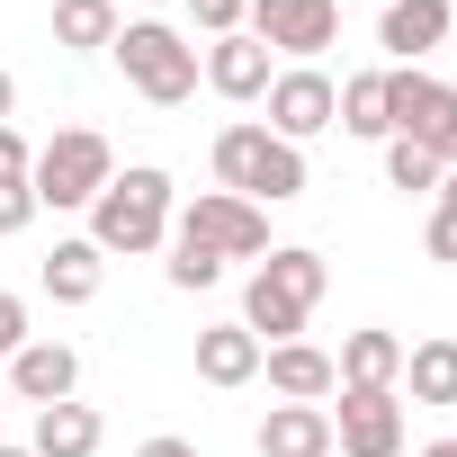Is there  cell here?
Listing matches in <instances>:
<instances>
[{"label":"cell","mask_w":457,"mask_h":457,"mask_svg":"<svg viewBox=\"0 0 457 457\" xmlns=\"http://www.w3.org/2000/svg\"><path fill=\"white\" fill-rule=\"evenodd\" d=\"M421 457H457V430H448V439H430V448H421Z\"/></svg>","instance_id":"1f68e13d"},{"label":"cell","mask_w":457,"mask_h":457,"mask_svg":"<svg viewBox=\"0 0 457 457\" xmlns=\"http://www.w3.org/2000/svg\"><path fill=\"white\" fill-rule=\"evenodd\" d=\"M37 287H46L54 305H99V287H108V252H99L90 234H72V243H54V252H46Z\"/></svg>","instance_id":"5bb4252c"},{"label":"cell","mask_w":457,"mask_h":457,"mask_svg":"<svg viewBox=\"0 0 457 457\" xmlns=\"http://www.w3.org/2000/svg\"><path fill=\"white\" fill-rule=\"evenodd\" d=\"M421 252H430L439 270H457V206H448V197H430V224H421Z\"/></svg>","instance_id":"484cf974"},{"label":"cell","mask_w":457,"mask_h":457,"mask_svg":"<svg viewBox=\"0 0 457 457\" xmlns=\"http://www.w3.org/2000/svg\"><path fill=\"white\" fill-rule=\"evenodd\" d=\"M448 0H386V10H377V46L395 54V63H421L430 46H448Z\"/></svg>","instance_id":"4fadbf2b"},{"label":"cell","mask_w":457,"mask_h":457,"mask_svg":"<svg viewBox=\"0 0 457 457\" xmlns=\"http://www.w3.org/2000/svg\"><path fill=\"white\" fill-rule=\"evenodd\" d=\"M28 162H37V144H28L19 126H0V170H28Z\"/></svg>","instance_id":"f1b7e54d"},{"label":"cell","mask_w":457,"mask_h":457,"mask_svg":"<svg viewBox=\"0 0 457 457\" xmlns=\"http://www.w3.org/2000/svg\"><path fill=\"white\" fill-rule=\"evenodd\" d=\"M0 457H37V448H10V439H0Z\"/></svg>","instance_id":"d6a6232c"},{"label":"cell","mask_w":457,"mask_h":457,"mask_svg":"<svg viewBox=\"0 0 457 457\" xmlns=\"http://www.w3.org/2000/svg\"><path fill=\"white\" fill-rule=\"evenodd\" d=\"M10 395L37 403V412H46V403H72V395H81V350H72V341H28V350L10 359Z\"/></svg>","instance_id":"8fae6325"},{"label":"cell","mask_w":457,"mask_h":457,"mask_svg":"<svg viewBox=\"0 0 457 457\" xmlns=\"http://www.w3.org/2000/svg\"><path fill=\"white\" fill-rule=\"evenodd\" d=\"M261 377H270V395L278 403H332V350H314V341H278V350H261Z\"/></svg>","instance_id":"7c38bea8"},{"label":"cell","mask_w":457,"mask_h":457,"mask_svg":"<svg viewBox=\"0 0 457 457\" xmlns=\"http://www.w3.org/2000/svg\"><path fill=\"white\" fill-rule=\"evenodd\" d=\"M135 457H197V439H179V430H153Z\"/></svg>","instance_id":"f546056e"},{"label":"cell","mask_w":457,"mask_h":457,"mask_svg":"<svg viewBox=\"0 0 457 457\" xmlns=\"http://www.w3.org/2000/svg\"><path fill=\"white\" fill-rule=\"evenodd\" d=\"M117 179V153H108V135L99 126H63V135H46L37 144V162H28V188H37V206H54V215H90V197Z\"/></svg>","instance_id":"5b68a950"},{"label":"cell","mask_w":457,"mask_h":457,"mask_svg":"<svg viewBox=\"0 0 457 457\" xmlns=\"http://www.w3.org/2000/svg\"><path fill=\"white\" fill-rule=\"evenodd\" d=\"M332 377H341V386H395V377H403V341L368 323V332H350V341H341Z\"/></svg>","instance_id":"ac0fdd59"},{"label":"cell","mask_w":457,"mask_h":457,"mask_svg":"<svg viewBox=\"0 0 457 457\" xmlns=\"http://www.w3.org/2000/svg\"><path fill=\"white\" fill-rule=\"evenodd\" d=\"M162 278H170L179 296H197V287H215V278H224V261H215L206 243H179V234H170V261H162Z\"/></svg>","instance_id":"cb8c5ba5"},{"label":"cell","mask_w":457,"mask_h":457,"mask_svg":"<svg viewBox=\"0 0 457 457\" xmlns=\"http://www.w3.org/2000/svg\"><path fill=\"white\" fill-rule=\"evenodd\" d=\"M99 439H108L99 403L72 395V403H46V412H37V439H28V448H37V457H99Z\"/></svg>","instance_id":"2e32d148"},{"label":"cell","mask_w":457,"mask_h":457,"mask_svg":"<svg viewBox=\"0 0 457 457\" xmlns=\"http://www.w3.org/2000/svg\"><path fill=\"white\" fill-rule=\"evenodd\" d=\"M395 386H412V403H457V341H448V332L412 341V350H403V377H395Z\"/></svg>","instance_id":"d6986e66"},{"label":"cell","mask_w":457,"mask_h":457,"mask_svg":"<svg viewBox=\"0 0 457 457\" xmlns=\"http://www.w3.org/2000/svg\"><path fill=\"white\" fill-rule=\"evenodd\" d=\"M108 54H117V72H126L135 99H153V108L197 99V46H188L179 28H162V19H126Z\"/></svg>","instance_id":"277c9868"},{"label":"cell","mask_w":457,"mask_h":457,"mask_svg":"<svg viewBox=\"0 0 457 457\" xmlns=\"http://www.w3.org/2000/svg\"><path fill=\"white\" fill-rule=\"evenodd\" d=\"M197 377H206V386H224V395H234V386H252V377H261V341H252L243 323L197 332Z\"/></svg>","instance_id":"e0dca14e"},{"label":"cell","mask_w":457,"mask_h":457,"mask_svg":"<svg viewBox=\"0 0 457 457\" xmlns=\"http://www.w3.org/2000/svg\"><path fill=\"white\" fill-rule=\"evenodd\" d=\"M28 341H37V332H28V305H19L10 287H0V368H10V359H19Z\"/></svg>","instance_id":"83f0119b"},{"label":"cell","mask_w":457,"mask_h":457,"mask_svg":"<svg viewBox=\"0 0 457 457\" xmlns=\"http://www.w3.org/2000/svg\"><path fill=\"white\" fill-rule=\"evenodd\" d=\"M243 37H261L270 54L314 63V54L341 37V0H252V10H243Z\"/></svg>","instance_id":"9c48e42d"},{"label":"cell","mask_w":457,"mask_h":457,"mask_svg":"<svg viewBox=\"0 0 457 457\" xmlns=\"http://www.w3.org/2000/svg\"><path fill=\"white\" fill-rule=\"evenodd\" d=\"M377 10H386V0H377Z\"/></svg>","instance_id":"836d02e7"},{"label":"cell","mask_w":457,"mask_h":457,"mask_svg":"<svg viewBox=\"0 0 457 457\" xmlns=\"http://www.w3.org/2000/svg\"><path fill=\"white\" fill-rule=\"evenodd\" d=\"M46 206H37V188H28V170H0V243L10 234H28Z\"/></svg>","instance_id":"d4e9b609"},{"label":"cell","mask_w":457,"mask_h":457,"mask_svg":"<svg viewBox=\"0 0 457 457\" xmlns=\"http://www.w3.org/2000/svg\"><path fill=\"white\" fill-rule=\"evenodd\" d=\"M386 188H403V197H430V188H439V162H430L412 135H386Z\"/></svg>","instance_id":"7402d4cb"},{"label":"cell","mask_w":457,"mask_h":457,"mask_svg":"<svg viewBox=\"0 0 457 457\" xmlns=\"http://www.w3.org/2000/svg\"><path fill=\"white\" fill-rule=\"evenodd\" d=\"M170 234L179 243H206L215 261H270V206H252L234 188H197V197H179Z\"/></svg>","instance_id":"8992f818"},{"label":"cell","mask_w":457,"mask_h":457,"mask_svg":"<svg viewBox=\"0 0 457 457\" xmlns=\"http://www.w3.org/2000/svg\"><path fill=\"white\" fill-rule=\"evenodd\" d=\"M261 457H332V403H270Z\"/></svg>","instance_id":"9a60e30c"},{"label":"cell","mask_w":457,"mask_h":457,"mask_svg":"<svg viewBox=\"0 0 457 457\" xmlns=\"http://www.w3.org/2000/svg\"><path fill=\"white\" fill-rule=\"evenodd\" d=\"M412 144H421V153H430L439 170H457V90H448V81H439V99L421 108V126H412Z\"/></svg>","instance_id":"603a6c76"},{"label":"cell","mask_w":457,"mask_h":457,"mask_svg":"<svg viewBox=\"0 0 457 457\" xmlns=\"http://www.w3.org/2000/svg\"><path fill=\"white\" fill-rule=\"evenodd\" d=\"M0 126H19V72L0 63Z\"/></svg>","instance_id":"4dcf8cb0"},{"label":"cell","mask_w":457,"mask_h":457,"mask_svg":"<svg viewBox=\"0 0 457 457\" xmlns=\"http://www.w3.org/2000/svg\"><path fill=\"white\" fill-rule=\"evenodd\" d=\"M243 10H252V0H188V28H206V37H234V28H243Z\"/></svg>","instance_id":"4316f807"},{"label":"cell","mask_w":457,"mask_h":457,"mask_svg":"<svg viewBox=\"0 0 457 457\" xmlns=\"http://www.w3.org/2000/svg\"><path fill=\"white\" fill-rule=\"evenodd\" d=\"M341 135H359V144H386L395 135V117H386V72H350L341 81V117H332Z\"/></svg>","instance_id":"44dd1931"},{"label":"cell","mask_w":457,"mask_h":457,"mask_svg":"<svg viewBox=\"0 0 457 457\" xmlns=\"http://www.w3.org/2000/svg\"><path fill=\"white\" fill-rule=\"evenodd\" d=\"M261 99H270V117H261V126H270L278 144H296V153H305L314 135H332V117H341V81H332L323 63H287Z\"/></svg>","instance_id":"52a82bcc"},{"label":"cell","mask_w":457,"mask_h":457,"mask_svg":"<svg viewBox=\"0 0 457 457\" xmlns=\"http://www.w3.org/2000/svg\"><path fill=\"white\" fill-rule=\"evenodd\" d=\"M197 81H206L215 99H234V108H252V99H261V90L278 81V63H270V46H261V37H243V28H234V37H215V46H206Z\"/></svg>","instance_id":"30bf717a"},{"label":"cell","mask_w":457,"mask_h":457,"mask_svg":"<svg viewBox=\"0 0 457 457\" xmlns=\"http://www.w3.org/2000/svg\"><path fill=\"white\" fill-rule=\"evenodd\" d=\"M215 188H234V197H252V206H287V197H305V153L296 144H278L261 117H234L215 135Z\"/></svg>","instance_id":"3957f363"},{"label":"cell","mask_w":457,"mask_h":457,"mask_svg":"<svg viewBox=\"0 0 457 457\" xmlns=\"http://www.w3.org/2000/svg\"><path fill=\"white\" fill-rule=\"evenodd\" d=\"M323 287H332V261H323V252H305V243H270V261H261L252 287H243V332H252L261 350L305 341V314L323 305Z\"/></svg>","instance_id":"6da1fadb"},{"label":"cell","mask_w":457,"mask_h":457,"mask_svg":"<svg viewBox=\"0 0 457 457\" xmlns=\"http://www.w3.org/2000/svg\"><path fill=\"white\" fill-rule=\"evenodd\" d=\"M170 215H179L170 170L126 162V170H117V179L90 197V243H99L108 261H144V252H162V243H170Z\"/></svg>","instance_id":"7a4b0ae2"},{"label":"cell","mask_w":457,"mask_h":457,"mask_svg":"<svg viewBox=\"0 0 457 457\" xmlns=\"http://www.w3.org/2000/svg\"><path fill=\"white\" fill-rule=\"evenodd\" d=\"M332 457H403V386H332Z\"/></svg>","instance_id":"ba28073f"},{"label":"cell","mask_w":457,"mask_h":457,"mask_svg":"<svg viewBox=\"0 0 457 457\" xmlns=\"http://www.w3.org/2000/svg\"><path fill=\"white\" fill-rule=\"evenodd\" d=\"M117 0H54V46L63 54H108L117 46Z\"/></svg>","instance_id":"ffe728a7"}]
</instances>
